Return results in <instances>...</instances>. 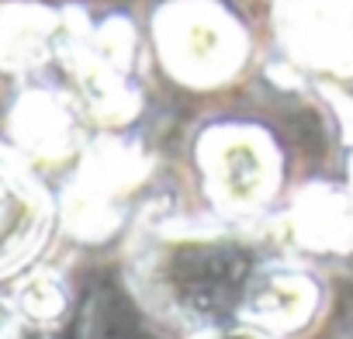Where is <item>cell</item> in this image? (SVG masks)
<instances>
[{
  "mask_svg": "<svg viewBox=\"0 0 353 339\" xmlns=\"http://www.w3.org/2000/svg\"><path fill=\"white\" fill-rule=\"evenodd\" d=\"M0 339H14V311L0 305Z\"/></svg>",
  "mask_w": 353,
  "mask_h": 339,
  "instance_id": "obj_3",
  "label": "cell"
},
{
  "mask_svg": "<svg viewBox=\"0 0 353 339\" xmlns=\"http://www.w3.org/2000/svg\"><path fill=\"white\" fill-rule=\"evenodd\" d=\"M219 170H222L225 194H232L239 201L253 198L260 191V184H263V156L256 152L253 142H243V138L229 142L222 149V166Z\"/></svg>",
  "mask_w": 353,
  "mask_h": 339,
  "instance_id": "obj_2",
  "label": "cell"
},
{
  "mask_svg": "<svg viewBox=\"0 0 353 339\" xmlns=\"http://www.w3.org/2000/svg\"><path fill=\"white\" fill-rule=\"evenodd\" d=\"M42 229V205L35 191L0 159V274L21 263Z\"/></svg>",
  "mask_w": 353,
  "mask_h": 339,
  "instance_id": "obj_1",
  "label": "cell"
}]
</instances>
